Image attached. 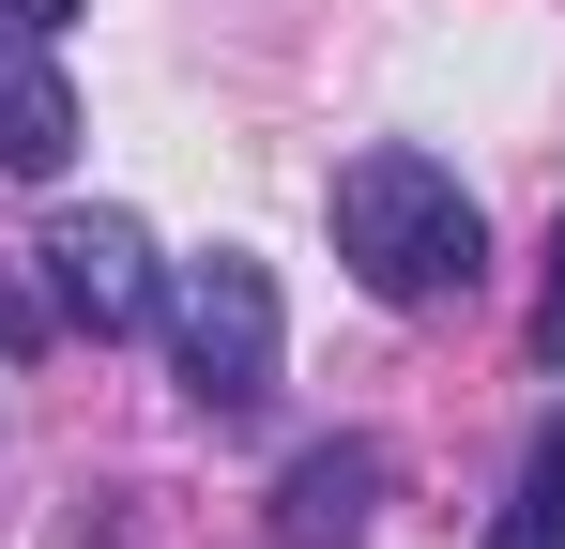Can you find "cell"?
<instances>
[{
    "mask_svg": "<svg viewBox=\"0 0 565 549\" xmlns=\"http://www.w3.org/2000/svg\"><path fill=\"white\" fill-rule=\"evenodd\" d=\"M337 260L367 305H459L473 274H489V214H473V183L444 153H413V138H382L337 169Z\"/></svg>",
    "mask_w": 565,
    "mask_h": 549,
    "instance_id": "6da1fadb",
    "label": "cell"
},
{
    "mask_svg": "<svg viewBox=\"0 0 565 549\" xmlns=\"http://www.w3.org/2000/svg\"><path fill=\"white\" fill-rule=\"evenodd\" d=\"M153 321H169V352H184V397L214 412V428H245V412L276 397V336H290V321H276V274L245 260V245L184 260Z\"/></svg>",
    "mask_w": 565,
    "mask_h": 549,
    "instance_id": "7a4b0ae2",
    "label": "cell"
},
{
    "mask_svg": "<svg viewBox=\"0 0 565 549\" xmlns=\"http://www.w3.org/2000/svg\"><path fill=\"white\" fill-rule=\"evenodd\" d=\"M31 260H46V305H62V321H77V336H138V321H153V305H169V260H153V229H138V214H46V245H31Z\"/></svg>",
    "mask_w": 565,
    "mask_h": 549,
    "instance_id": "3957f363",
    "label": "cell"
},
{
    "mask_svg": "<svg viewBox=\"0 0 565 549\" xmlns=\"http://www.w3.org/2000/svg\"><path fill=\"white\" fill-rule=\"evenodd\" d=\"M382 488H397V458H382L367 428H337V443H306V458L276 473V535H290V549H367Z\"/></svg>",
    "mask_w": 565,
    "mask_h": 549,
    "instance_id": "277c9868",
    "label": "cell"
},
{
    "mask_svg": "<svg viewBox=\"0 0 565 549\" xmlns=\"http://www.w3.org/2000/svg\"><path fill=\"white\" fill-rule=\"evenodd\" d=\"M62 153H77V92H62V46L0 15V169H15V183H62Z\"/></svg>",
    "mask_w": 565,
    "mask_h": 549,
    "instance_id": "5b68a950",
    "label": "cell"
},
{
    "mask_svg": "<svg viewBox=\"0 0 565 549\" xmlns=\"http://www.w3.org/2000/svg\"><path fill=\"white\" fill-rule=\"evenodd\" d=\"M489 549H565V412L535 428V458H520V488H504Z\"/></svg>",
    "mask_w": 565,
    "mask_h": 549,
    "instance_id": "8992f818",
    "label": "cell"
},
{
    "mask_svg": "<svg viewBox=\"0 0 565 549\" xmlns=\"http://www.w3.org/2000/svg\"><path fill=\"white\" fill-rule=\"evenodd\" d=\"M520 352L565 366V229H551V274H535V321H520Z\"/></svg>",
    "mask_w": 565,
    "mask_h": 549,
    "instance_id": "52a82bcc",
    "label": "cell"
},
{
    "mask_svg": "<svg viewBox=\"0 0 565 549\" xmlns=\"http://www.w3.org/2000/svg\"><path fill=\"white\" fill-rule=\"evenodd\" d=\"M46 321H62V305H31V290H15V260H0V352H46Z\"/></svg>",
    "mask_w": 565,
    "mask_h": 549,
    "instance_id": "ba28073f",
    "label": "cell"
},
{
    "mask_svg": "<svg viewBox=\"0 0 565 549\" xmlns=\"http://www.w3.org/2000/svg\"><path fill=\"white\" fill-rule=\"evenodd\" d=\"M0 15H15V31H46V46H62V31H77V15H93V0H0Z\"/></svg>",
    "mask_w": 565,
    "mask_h": 549,
    "instance_id": "9c48e42d",
    "label": "cell"
}]
</instances>
